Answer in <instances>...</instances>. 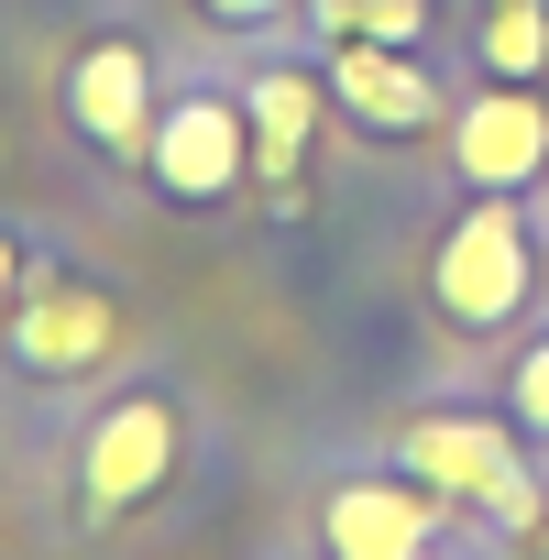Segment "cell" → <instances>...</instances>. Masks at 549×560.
Instances as JSON below:
<instances>
[{"label":"cell","instance_id":"14","mask_svg":"<svg viewBox=\"0 0 549 560\" xmlns=\"http://www.w3.org/2000/svg\"><path fill=\"white\" fill-rule=\"evenodd\" d=\"M0 298H12V242H0Z\"/></svg>","mask_w":549,"mask_h":560},{"label":"cell","instance_id":"2","mask_svg":"<svg viewBox=\"0 0 549 560\" xmlns=\"http://www.w3.org/2000/svg\"><path fill=\"white\" fill-rule=\"evenodd\" d=\"M549 165V110L527 89H494L483 110H462V176L472 187H527Z\"/></svg>","mask_w":549,"mask_h":560},{"label":"cell","instance_id":"5","mask_svg":"<svg viewBox=\"0 0 549 560\" xmlns=\"http://www.w3.org/2000/svg\"><path fill=\"white\" fill-rule=\"evenodd\" d=\"M165 462H176V418H165V407H121V418H100V440H89V494H100V505H132L143 483H165Z\"/></svg>","mask_w":549,"mask_h":560},{"label":"cell","instance_id":"11","mask_svg":"<svg viewBox=\"0 0 549 560\" xmlns=\"http://www.w3.org/2000/svg\"><path fill=\"white\" fill-rule=\"evenodd\" d=\"M319 23L352 45H418L429 34V0H319Z\"/></svg>","mask_w":549,"mask_h":560},{"label":"cell","instance_id":"13","mask_svg":"<svg viewBox=\"0 0 549 560\" xmlns=\"http://www.w3.org/2000/svg\"><path fill=\"white\" fill-rule=\"evenodd\" d=\"M516 418H527V429H549V341H538V352H527V374H516Z\"/></svg>","mask_w":549,"mask_h":560},{"label":"cell","instance_id":"15","mask_svg":"<svg viewBox=\"0 0 549 560\" xmlns=\"http://www.w3.org/2000/svg\"><path fill=\"white\" fill-rule=\"evenodd\" d=\"M220 12H264V0H220Z\"/></svg>","mask_w":549,"mask_h":560},{"label":"cell","instance_id":"6","mask_svg":"<svg viewBox=\"0 0 549 560\" xmlns=\"http://www.w3.org/2000/svg\"><path fill=\"white\" fill-rule=\"evenodd\" d=\"M407 462H418L429 494H494V483L516 472V451H505L494 429H472V418H418V429H407Z\"/></svg>","mask_w":549,"mask_h":560},{"label":"cell","instance_id":"9","mask_svg":"<svg viewBox=\"0 0 549 560\" xmlns=\"http://www.w3.org/2000/svg\"><path fill=\"white\" fill-rule=\"evenodd\" d=\"M78 121H89L100 143H132V121H143V56H132V45H100V56L78 67Z\"/></svg>","mask_w":549,"mask_h":560},{"label":"cell","instance_id":"4","mask_svg":"<svg viewBox=\"0 0 549 560\" xmlns=\"http://www.w3.org/2000/svg\"><path fill=\"white\" fill-rule=\"evenodd\" d=\"M154 176H165L176 198H220V187L242 176V121H231L220 100H187V110H165V143H154Z\"/></svg>","mask_w":549,"mask_h":560},{"label":"cell","instance_id":"8","mask_svg":"<svg viewBox=\"0 0 549 560\" xmlns=\"http://www.w3.org/2000/svg\"><path fill=\"white\" fill-rule=\"evenodd\" d=\"M341 100H352L363 121H385V132L429 121V78H407L385 45H341Z\"/></svg>","mask_w":549,"mask_h":560},{"label":"cell","instance_id":"3","mask_svg":"<svg viewBox=\"0 0 549 560\" xmlns=\"http://www.w3.org/2000/svg\"><path fill=\"white\" fill-rule=\"evenodd\" d=\"M319 527H330L341 560H418V549H429V505H418L407 483H341Z\"/></svg>","mask_w":549,"mask_h":560},{"label":"cell","instance_id":"10","mask_svg":"<svg viewBox=\"0 0 549 560\" xmlns=\"http://www.w3.org/2000/svg\"><path fill=\"white\" fill-rule=\"evenodd\" d=\"M308 110H319V89H308V78H264V89H253V154H264V176H287V165H297Z\"/></svg>","mask_w":549,"mask_h":560},{"label":"cell","instance_id":"1","mask_svg":"<svg viewBox=\"0 0 549 560\" xmlns=\"http://www.w3.org/2000/svg\"><path fill=\"white\" fill-rule=\"evenodd\" d=\"M440 298H451V319H505V308L527 298V231H516V209H472V220L451 231Z\"/></svg>","mask_w":549,"mask_h":560},{"label":"cell","instance_id":"12","mask_svg":"<svg viewBox=\"0 0 549 560\" xmlns=\"http://www.w3.org/2000/svg\"><path fill=\"white\" fill-rule=\"evenodd\" d=\"M538 56H549V12H538V0H505L494 34H483V67L494 78H538Z\"/></svg>","mask_w":549,"mask_h":560},{"label":"cell","instance_id":"7","mask_svg":"<svg viewBox=\"0 0 549 560\" xmlns=\"http://www.w3.org/2000/svg\"><path fill=\"white\" fill-rule=\"evenodd\" d=\"M23 352H34L45 374H78V363H100V352H110V308H100V298H78V287H45V298L23 308Z\"/></svg>","mask_w":549,"mask_h":560}]
</instances>
